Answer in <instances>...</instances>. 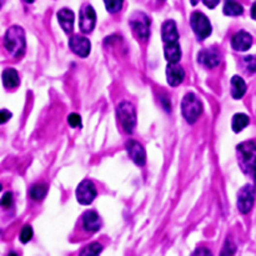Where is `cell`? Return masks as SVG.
<instances>
[{"label":"cell","instance_id":"26","mask_svg":"<svg viewBox=\"0 0 256 256\" xmlns=\"http://www.w3.org/2000/svg\"><path fill=\"white\" fill-rule=\"evenodd\" d=\"M33 238V229L30 225H25L20 231V241L26 244L28 241H30Z\"/></svg>","mask_w":256,"mask_h":256},{"label":"cell","instance_id":"10","mask_svg":"<svg viewBox=\"0 0 256 256\" xmlns=\"http://www.w3.org/2000/svg\"><path fill=\"white\" fill-rule=\"evenodd\" d=\"M69 47L70 49L75 52L76 55L82 56V58H86L90 52L91 44L89 39H86L85 36L82 35H73L69 40Z\"/></svg>","mask_w":256,"mask_h":256},{"label":"cell","instance_id":"17","mask_svg":"<svg viewBox=\"0 0 256 256\" xmlns=\"http://www.w3.org/2000/svg\"><path fill=\"white\" fill-rule=\"evenodd\" d=\"M58 20L60 26L67 34L73 32L74 28V13L70 9H61L58 13Z\"/></svg>","mask_w":256,"mask_h":256},{"label":"cell","instance_id":"30","mask_svg":"<svg viewBox=\"0 0 256 256\" xmlns=\"http://www.w3.org/2000/svg\"><path fill=\"white\" fill-rule=\"evenodd\" d=\"M235 246H234L233 244H230V246H229V240L226 241V244H225L224 246V250L222 251V255H233L234 253H235Z\"/></svg>","mask_w":256,"mask_h":256},{"label":"cell","instance_id":"16","mask_svg":"<svg viewBox=\"0 0 256 256\" xmlns=\"http://www.w3.org/2000/svg\"><path fill=\"white\" fill-rule=\"evenodd\" d=\"M161 38L164 43H175L179 40V33L174 20H166L161 28Z\"/></svg>","mask_w":256,"mask_h":256},{"label":"cell","instance_id":"28","mask_svg":"<svg viewBox=\"0 0 256 256\" xmlns=\"http://www.w3.org/2000/svg\"><path fill=\"white\" fill-rule=\"evenodd\" d=\"M13 204V194L12 192H5L1 198V206L10 207Z\"/></svg>","mask_w":256,"mask_h":256},{"label":"cell","instance_id":"23","mask_svg":"<svg viewBox=\"0 0 256 256\" xmlns=\"http://www.w3.org/2000/svg\"><path fill=\"white\" fill-rule=\"evenodd\" d=\"M48 192V185L47 184H35V185H33L32 189H30V198L33 199V200H43L44 198H45V195H47Z\"/></svg>","mask_w":256,"mask_h":256},{"label":"cell","instance_id":"12","mask_svg":"<svg viewBox=\"0 0 256 256\" xmlns=\"http://www.w3.org/2000/svg\"><path fill=\"white\" fill-rule=\"evenodd\" d=\"M185 79V70L178 63H169L166 68V80L171 86H178Z\"/></svg>","mask_w":256,"mask_h":256},{"label":"cell","instance_id":"33","mask_svg":"<svg viewBox=\"0 0 256 256\" xmlns=\"http://www.w3.org/2000/svg\"><path fill=\"white\" fill-rule=\"evenodd\" d=\"M194 255H211V251L205 248H200L198 249V250H195Z\"/></svg>","mask_w":256,"mask_h":256},{"label":"cell","instance_id":"15","mask_svg":"<svg viewBox=\"0 0 256 256\" xmlns=\"http://www.w3.org/2000/svg\"><path fill=\"white\" fill-rule=\"evenodd\" d=\"M83 225L86 231L90 233H95V231L100 230L102 227V220H100L99 215L96 211H86L83 215Z\"/></svg>","mask_w":256,"mask_h":256},{"label":"cell","instance_id":"14","mask_svg":"<svg viewBox=\"0 0 256 256\" xmlns=\"http://www.w3.org/2000/svg\"><path fill=\"white\" fill-rule=\"evenodd\" d=\"M253 44V38L249 33L240 30V32L235 33L231 38V45L238 51H246L251 48Z\"/></svg>","mask_w":256,"mask_h":256},{"label":"cell","instance_id":"20","mask_svg":"<svg viewBox=\"0 0 256 256\" xmlns=\"http://www.w3.org/2000/svg\"><path fill=\"white\" fill-rule=\"evenodd\" d=\"M3 84L6 89H13L19 85V74L15 69L8 68L3 71Z\"/></svg>","mask_w":256,"mask_h":256},{"label":"cell","instance_id":"9","mask_svg":"<svg viewBox=\"0 0 256 256\" xmlns=\"http://www.w3.org/2000/svg\"><path fill=\"white\" fill-rule=\"evenodd\" d=\"M255 201V189L251 185H246L239 191L238 195V209L240 213L248 214L253 209Z\"/></svg>","mask_w":256,"mask_h":256},{"label":"cell","instance_id":"21","mask_svg":"<svg viewBox=\"0 0 256 256\" xmlns=\"http://www.w3.org/2000/svg\"><path fill=\"white\" fill-rule=\"evenodd\" d=\"M249 121H250V119H249V117L246 114H235L233 118V125H231L233 126V130L235 131V133H240V131L244 130V129L249 125Z\"/></svg>","mask_w":256,"mask_h":256},{"label":"cell","instance_id":"5","mask_svg":"<svg viewBox=\"0 0 256 256\" xmlns=\"http://www.w3.org/2000/svg\"><path fill=\"white\" fill-rule=\"evenodd\" d=\"M190 24H191L192 30L196 34L199 40L206 39L213 32V28H211L209 19L200 12L192 13L191 17H190Z\"/></svg>","mask_w":256,"mask_h":256},{"label":"cell","instance_id":"6","mask_svg":"<svg viewBox=\"0 0 256 256\" xmlns=\"http://www.w3.org/2000/svg\"><path fill=\"white\" fill-rule=\"evenodd\" d=\"M130 26L134 34L141 40H146L150 35V19L144 13H134L130 17Z\"/></svg>","mask_w":256,"mask_h":256},{"label":"cell","instance_id":"1","mask_svg":"<svg viewBox=\"0 0 256 256\" xmlns=\"http://www.w3.org/2000/svg\"><path fill=\"white\" fill-rule=\"evenodd\" d=\"M4 45L8 52L14 58H21L25 52L26 39L25 32L20 26L14 25L9 28L5 33L4 38Z\"/></svg>","mask_w":256,"mask_h":256},{"label":"cell","instance_id":"29","mask_svg":"<svg viewBox=\"0 0 256 256\" xmlns=\"http://www.w3.org/2000/svg\"><path fill=\"white\" fill-rule=\"evenodd\" d=\"M245 65L250 71H256V56H246L245 58Z\"/></svg>","mask_w":256,"mask_h":256},{"label":"cell","instance_id":"22","mask_svg":"<svg viewBox=\"0 0 256 256\" xmlns=\"http://www.w3.org/2000/svg\"><path fill=\"white\" fill-rule=\"evenodd\" d=\"M244 13V8L234 0H227L224 5V14L227 17H239Z\"/></svg>","mask_w":256,"mask_h":256},{"label":"cell","instance_id":"3","mask_svg":"<svg viewBox=\"0 0 256 256\" xmlns=\"http://www.w3.org/2000/svg\"><path fill=\"white\" fill-rule=\"evenodd\" d=\"M117 114L120 122H121L122 129L128 134H131L134 131L135 126H137V111H135L134 105L129 102H120L118 105Z\"/></svg>","mask_w":256,"mask_h":256},{"label":"cell","instance_id":"7","mask_svg":"<svg viewBox=\"0 0 256 256\" xmlns=\"http://www.w3.org/2000/svg\"><path fill=\"white\" fill-rule=\"evenodd\" d=\"M96 23V14L95 10L91 5L85 4L80 9V17H79V28L84 34L91 33L95 28Z\"/></svg>","mask_w":256,"mask_h":256},{"label":"cell","instance_id":"34","mask_svg":"<svg viewBox=\"0 0 256 256\" xmlns=\"http://www.w3.org/2000/svg\"><path fill=\"white\" fill-rule=\"evenodd\" d=\"M251 17L256 20V3H254L253 8H251Z\"/></svg>","mask_w":256,"mask_h":256},{"label":"cell","instance_id":"31","mask_svg":"<svg viewBox=\"0 0 256 256\" xmlns=\"http://www.w3.org/2000/svg\"><path fill=\"white\" fill-rule=\"evenodd\" d=\"M10 118H12V113H10V111L5 110V109H3V110L0 111V122H1V124L8 121Z\"/></svg>","mask_w":256,"mask_h":256},{"label":"cell","instance_id":"25","mask_svg":"<svg viewBox=\"0 0 256 256\" xmlns=\"http://www.w3.org/2000/svg\"><path fill=\"white\" fill-rule=\"evenodd\" d=\"M104 3L106 6V10L114 14V13H118L121 9L124 0H104Z\"/></svg>","mask_w":256,"mask_h":256},{"label":"cell","instance_id":"8","mask_svg":"<svg viewBox=\"0 0 256 256\" xmlns=\"http://www.w3.org/2000/svg\"><path fill=\"white\" fill-rule=\"evenodd\" d=\"M96 198V188L93 181L84 180L76 189V199L82 205H90Z\"/></svg>","mask_w":256,"mask_h":256},{"label":"cell","instance_id":"19","mask_svg":"<svg viewBox=\"0 0 256 256\" xmlns=\"http://www.w3.org/2000/svg\"><path fill=\"white\" fill-rule=\"evenodd\" d=\"M245 93H246V84H245L244 79L238 75L233 76L231 79V95L234 99H241Z\"/></svg>","mask_w":256,"mask_h":256},{"label":"cell","instance_id":"36","mask_svg":"<svg viewBox=\"0 0 256 256\" xmlns=\"http://www.w3.org/2000/svg\"><path fill=\"white\" fill-rule=\"evenodd\" d=\"M190 1H191L192 5H196V4H198L199 1H200V0H190Z\"/></svg>","mask_w":256,"mask_h":256},{"label":"cell","instance_id":"13","mask_svg":"<svg viewBox=\"0 0 256 256\" xmlns=\"http://www.w3.org/2000/svg\"><path fill=\"white\" fill-rule=\"evenodd\" d=\"M220 52L218 51L214 48H210V49H204L199 52L198 55V61L199 64L204 65L206 68H215L220 64Z\"/></svg>","mask_w":256,"mask_h":256},{"label":"cell","instance_id":"37","mask_svg":"<svg viewBox=\"0 0 256 256\" xmlns=\"http://www.w3.org/2000/svg\"><path fill=\"white\" fill-rule=\"evenodd\" d=\"M24 1H25V3H29V4H32V3H34L35 0H24Z\"/></svg>","mask_w":256,"mask_h":256},{"label":"cell","instance_id":"11","mask_svg":"<svg viewBox=\"0 0 256 256\" xmlns=\"http://www.w3.org/2000/svg\"><path fill=\"white\" fill-rule=\"evenodd\" d=\"M126 150H128L129 156L131 157V160L134 161L137 165L143 166L146 161V153L145 149L140 143H137V140H129L126 143Z\"/></svg>","mask_w":256,"mask_h":256},{"label":"cell","instance_id":"27","mask_svg":"<svg viewBox=\"0 0 256 256\" xmlns=\"http://www.w3.org/2000/svg\"><path fill=\"white\" fill-rule=\"evenodd\" d=\"M68 122H69V125L71 128H78V126H82V118L76 113L70 114L68 117Z\"/></svg>","mask_w":256,"mask_h":256},{"label":"cell","instance_id":"24","mask_svg":"<svg viewBox=\"0 0 256 256\" xmlns=\"http://www.w3.org/2000/svg\"><path fill=\"white\" fill-rule=\"evenodd\" d=\"M102 251V246L99 244V242H93L90 245H86L82 251H80V255H99L100 253Z\"/></svg>","mask_w":256,"mask_h":256},{"label":"cell","instance_id":"35","mask_svg":"<svg viewBox=\"0 0 256 256\" xmlns=\"http://www.w3.org/2000/svg\"><path fill=\"white\" fill-rule=\"evenodd\" d=\"M253 174H254V179H255V183H256V161H255V164H254V168H253Z\"/></svg>","mask_w":256,"mask_h":256},{"label":"cell","instance_id":"4","mask_svg":"<svg viewBox=\"0 0 256 256\" xmlns=\"http://www.w3.org/2000/svg\"><path fill=\"white\" fill-rule=\"evenodd\" d=\"M239 163L245 172H253L256 161V144L254 141H245L238 145Z\"/></svg>","mask_w":256,"mask_h":256},{"label":"cell","instance_id":"32","mask_svg":"<svg viewBox=\"0 0 256 256\" xmlns=\"http://www.w3.org/2000/svg\"><path fill=\"white\" fill-rule=\"evenodd\" d=\"M203 1H204L205 5L210 9H214L219 3H220V0H203Z\"/></svg>","mask_w":256,"mask_h":256},{"label":"cell","instance_id":"18","mask_svg":"<svg viewBox=\"0 0 256 256\" xmlns=\"http://www.w3.org/2000/svg\"><path fill=\"white\" fill-rule=\"evenodd\" d=\"M165 58L169 63H178L181 59V49L178 41L175 43H165L164 47Z\"/></svg>","mask_w":256,"mask_h":256},{"label":"cell","instance_id":"2","mask_svg":"<svg viewBox=\"0 0 256 256\" xmlns=\"http://www.w3.org/2000/svg\"><path fill=\"white\" fill-rule=\"evenodd\" d=\"M181 111H183V117L185 118V120L189 124H194L199 119L201 111H203V105H201L200 99L195 94H187L184 96L183 102H181Z\"/></svg>","mask_w":256,"mask_h":256}]
</instances>
